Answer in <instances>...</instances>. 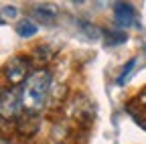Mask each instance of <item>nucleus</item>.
<instances>
[{
	"mask_svg": "<svg viewBox=\"0 0 146 144\" xmlns=\"http://www.w3.org/2000/svg\"><path fill=\"white\" fill-rule=\"evenodd\" d=\"M53 87V75L49 69H35L27 77V81L21 85V98H23V108L27 112H41L47 106L49 94Z\"/></svg>",
	"mask_w": 146,
	"mask_h": 144,
	"instance_id": "1",
	"label": "nucleus"
},
{
	"mask_svg": "<svg viewBox=\"0 0 146 144\" xmlns=\"http://www.w3.org/2000/svg\"><path fill=\"white\" fill-rule=\"evenodd\" d=\"M23 110L21 87H6L0 92V118L4 120H18Z\"/></svg>",
	"mask_w": 146,
	"mask_h": 144,
	"instance_id": "2",
	"label": "nucleus"
},
{
	"mask_svg": "<svg viewBox=\"0 0 146 144\" xmlns=\"http://www.w3.org/2000/svg\"><path fill=\"white\" fill-rule=\"evenodd\" d=\"M31 73H33L31 71V61L27 57H23V55H14L4 65V75H6L10 87H21Z\"/></svg>",
	"mask_w": 146,
	"mask_h": 144,
	"instance_id": "3",
	"label": "nucleus"
},
{
	"mask_svg": "<svg viewBox=\"0 0 146 144\" xmlns=\"http://www.w3.org/2000/svg\"><path fill=\"white\" fill-rule=\"evenodd\" d=\"M114 19L118 23V27H132L134 21H136V10L132 4H128V2H116L114 4Z\"/></svg>",
	"mask_w": 146,
	"mask_h": 144,
	"instance_id": "4",
	"label": "nucleus"
},
{
	"mask_svg": "<svg viewBox=\"0 0 146 144\" xmlns=\"http://www.w3.org/2000/svg\"><path fill=\"white\" fill-rule=\"evenodd\" d=\"M33 16L39 19L41 23H45V25H53V21L57 19V10L49 4H39V6L33 8Z\"/></svg>",
	"mask_w": 146,
	"mask_h": 144,
	"instance_id": "5",
	"label": "nucleus"
},
{
	"mask_svg": "<svg viewBox=\"0 0 146 144\" xmlns=\"http://www.w3.org/2000/svg\"><path fill=\"white\" fill-rule=\"evenodd\" d=\"M36 31H39V27H36L33 21H21V23L16 25V33H18V37H23V39L35 37Z\"/></svg>",
	"mask_w": 146,
	"mask_h": 144,
	"instance_id": "6",
	"label": "nucleus"
},
{
	"mask_svg": "<svg viewBox=\"0 0 146 144\" xmlns=\"http://www.w3.org/2000/svg\"><path fill=\"white\" fill-rule=\"evenodd\" d=\"M136 63H138V59H130V61H128V63L122 67V73L118 75V79H116V85H124V83L128 81V77L132 75V71H134Z\"/></svg>",
	"mask_w": 146,
	"mask_h": 144,
	"instance_id": "7",
	"label": "nucleus"
},
{
	"mask_svg": "<svg viewBox=\"0 0 146 144\" xmlns=\"http://www.w3.org/2000/svg\"><path fill=\"white\" fill-rule=\"evenodd\" d=\"M126 33L124 31H114V33H108L106 35V47H112V45H120L126 43Z\"/></svg>",
	"mask_w": 146,
	"mask_h": 144,
	"instance_id": "8",
	"label": "nucleus"
},
{
	"mask_svg": "<svg viewBox=\"0 0 146 144\" xmlns=\"http://www.w3.org/2000/svg\"><path fill=\"white\" fill-rule=\"evenodd\" d=\"M35 51H36L35 57H39V59H43V61H49V59L53 57V51H51L49 47H45V45H39Z\"/></svg>",
	"mask_w": 146,
	"mask_h": 144,
	"instance_id": "9",
	"label": "nucleus"
},
{
	"mask_svg": "<svg viewBox=\"0 0 146 144\" xmlns=\"http://www.w3.org/2000/svg\"><path fill=\"white\" fill-rule=\"evenodd\" d=\"M79 27L89 35V39H96V37H100V29H96L94 25H89V23H85V21H81L79 19Z\"/></svg>",
	"mask_w": 146,
	"mask_h": 144,
	"instance_id": "10",
	"label": "nucleus"
},
{
	"mask_svg": "<svg viewBox=\"0 0 146 144\" xmlns=\"http://www.w3.org/2000/svg\"><path fill=\"white\" fill-rule=\"evenodd\" d=\"M2 12H4V16H16V8H10V6H6V8H2Z\"/></svg>",
	"mask_w": 146,
	"mask_h": 144,
	"instance_id": "11",
	"label": "nucleus"
},
{
	"mask_svg": "<svg viewBox=\"0 0 146 144\" xmlns=\"http://www.w3.org/2000/svg\"><path fill=\"white\" fill-rule=\"evenodd\" d=\"M138 100H142V104H146V89H144V92L138 96Z\"/></svg>",
	"mask_w": 146,
	"mask_h": 144,
	"instance_id": "12",
	"label": "nucleus"
},
{
	"mask_svg": "<svg viewBox=\"0 0 146 144\" xmlns=\"http://www.w3.org/2000/svg\"><path fill=\"white\" fill-rule=\"evenodd\" d=\"M0 144H8V142H4V140H2V138H0Z\"/></svg>",
	"mask_w": 146,
	"mask_h": 144,
	"instance_id": "13",
	"label": "nucleus"
},
{
	"mask_svg": "<svg viewBox=\"0 0 146 144\" xmlns=\"http://www.w3.org/2000/svg\"><path fill=\"white\" fill-rule=\"evenodd\" d=\"M2 23H4V21H2V19H0V25H2Z\"/></svg>",
	"mask_w": 146,
	"mask_h": 144,
	"instance_id": "14",
	"label": "nucleus"
},
{
	"mask_svg": "<svg viewBox=\"0 0 146 144\" xmlns=\"http://www.w3.org/2000/svg\"><path fill=\"white\" fill-rule=\"evenodd\" d=\"M55 144H61V142H55Z\"/></svg>",
	"mask_w": 146,
	"mask_h": 144,
	"instance_id": "15",
	"label": "nucleus"
}]
</instances>
